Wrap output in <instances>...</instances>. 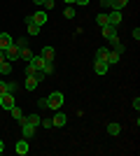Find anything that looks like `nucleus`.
Here are the masks:
<instances>
[{
	"mask_svg": "<svg viewBox=\"0 0 140 156\" xmlns=\"http://www.w3.org/2000/svg\"><path fill=\"white\" fill-rule=\"evenodd\" d=\"M45 61H54V56H56V49H54L52 44H47V47H42V54H40Z\"/></svg>",
	"mask_w": 140,
	"mask_h": 156,
	"instance_id": "13",
	"label": "nucleus"
},
{
	"mask_svg": "<svg viewBox=\"0 0 140 156\" xmlns=\"http://www.w3.org/2000/svg\"><path fill=\"white\" fill-rule=\"evenodd\" d=\"M126 5H128V0H110V5H107V7H112V9H119V12H121Z\"/></svg>",
	"mask_w": 140,
	"mask_h": 156,
	"instance_id": "19",
	"label": "nucleus"
},
{
	"mask_svg": "<svg viewBox=\"0 0 140 156\" xmlns=\"http://www.w3.org/2000/svg\"><path fill=\"white\" fill-rule=\"evenodd\" d=\"M12 42H14V37L9 35V33H0V49H2V51H5Z\"/></svg>",
	"mask_w": 140,
	"mask_h": 156,
	"instance_id": "14",
	"label": "nucleus"
},
{
	"mask_svg": "<svg viewBox=\"0 0 140 156\" xmlns=\"http://www.w3.org/2000/svg\"><path fill=\"white\" fill-rule=\"evenodd\" d=\"M133 37H135V42L140 40V28H133Z\"/></svg>",
	"mask_w": 140,
	"mask_h": 156,
	"instance_id": "34",
	"label": "nucleus"
},
{
	"mask_svg": "<svg viewBox=\"0 0 140 156\" xmlns=\"http://www.w3.org/2000/svg\"><path fill=\"white\" fill-rule=\"evenodd\" d=\"M2 149H5V142H2V140H0V154H2Z\"/></svg>",
	"mask_w": 140,
	"mask_h": 156,
	"instance_id": "36",
	"label": "nucleus"
},
{
	"mask_svg": "<svg viewBox=\"0 0 140 156\" xmlns=\"http://www.w3.org/2000/svg\"><path fill=\"white\" fill-rule=\"evenodd\" d=\"M121 21H124V16H121L119 9H112V12L107 14V26H114V28H117Z\"/></svg>",
	"mask_w": 140,
	"mask_h": 156,
	"instance_id": "4",
	"label": "nucleus"
},
{
	"mask_svg": "<svg viewBox=\"0 0 140 156\" xmlns=\"http://www.w3.org/2000/svg\"><path fill=\"white\" fill-rule=\"evenodd\" d=\"M42 70H45V75H54V61H47Z\"/></svg>",
	"mask_w": 140,
	"mask_h": 156,
	"instance_id": "25",
	"label": "nucleus"
},
{
	"mask_svg": "<svg viewBox=\"0 0 140 156\" xmlns=\"http://www.w3.org/2000/svg\"><path fill=\"white\" fill-rule=\"evenodd\" d=\"M42 128H54V121H52V119H49V117H42Z\"/></svg>",
	"mask_w": 140,
	"mask_h": 156,
	"instance_id": "27",
	"label": "nucleus"
},
{
	"mask_svg": "<svg viewBox=\"0 0 140 156\" xmlns=\"http://www.w3.org/2000/svg\"><path fill=\"white\" fill-rule=\"evenodd\" d=\"M0 75H2V72H0Z\"/></svg>",
	"mask_w": 140,
	"mask_h": 156,
	"instance_id": "38",
	"label": "nucleus"
},
{
	"mask_svg": "<svg viewBox=\"0 0 140 156\" xmlns=\"http://www.w3.org/2000/svg\"><path fill=\"white\" fill-rule=\"evenodd\" d=\"M14 149H16V154H19V156H26L28 151H31V147H28V140H26V137H21L19 142H16V147H14Z\"/></svg>",
	"mask_w": 140,
	"mask_h": 156,
	"instance_id": "10",
	"label": "nucleus"
},
{
	"mask_svg": "<svg viewBox=\"0 0 140 156\" xmlns=\"http://www.w3.org/2000/svg\"><path fill=\"white\" fill-rule=\"evenodd\" d=\"M19 91V84L16 82H7V93H16Z\"/></svg>",
	"mask_w": 140,
	"mask_h": 156,
	"instance_id": "26",
	"label": "nucleus"
},
{
	"mask_svg": "<svg viewBox=\"0 0 140 156\" xmlns=\"http://www.w3.org/2000/svg\"><path fill=\"white\" fill-rule=\"evenodd\" d=\"M105 56H107V47H98V49H96V58L105 61Z\"/></svg>",
	"mask_w": 140,
	"mask_h": 156,
	"instance_id": "23",
	"label": "nucleus"
},
{
	"mask_svg": "<svg viewBox=\"0 0 140 156\" xmlns=\"http://www.w3.org/2000/svg\"><path fill=\"white\" fill-rule=\"evenodd\" d=\"M5 58L9 61V63H14V61H19V47L14 44V42H12V44H9V47L5 49Z\"/></svg>",
	"mask_w": 140,
	"mask_h": 156,
	"instance_id": "5",
	"label": "nucleus"
},
{
	"mask_svg": "<svg viewBox=\"0 0 140 156\" xmlns=\"http://www.w3.org/2000/svg\"><path fill=\"white\" fill-rule=\"evenodd\" d=\"M33 2H35L38 7H40V9H42V5H45V0H33Z\"/></svg>",
	"mask_w": 140,
	"mask_h": 156,
	"instance_id": "35",
	"label": "nucleus"
},
{
	"mask_svg": "<svg viewBox=\"0 0 140 156\" xmlns=\"http://www.w3.org/2000/svg\"><path fill=\"white\" fill-rule=\"evenodd\" d=\"M63 2H68V5H75V0H63Z\"/></svg>",
	"mask_w": 140,
	"mask_h": 156,
	"instance_id": "37",
	"label": "nucleus"
},
{
	"mask_svg": "<svg viewBox=\"0 0 140 156\" xmlns=\"http://www.w3.org/2000/svg\"><path fill=\"white\" fill-rule=\"evenodd\" d=\"M2 93H7V82L5 79H0V96H2Z\"/></svg>",
	"mask_w": 140,
	"mask_h": 156,
	"instance_id": "30",
	"label": "nucleus"
},
{
	"mask_svg": "<svg viewBox=\"0 0 140 156\" xmlns=\"http://www.w3.org/2000/svg\"><path fill=\"white\" fill-rule=\"evenodd\" d=\"M14 105H16L14 103V93H2V96H0V107H2L5 112H9Z\"/></svg>",
	"mask_w": 140,
	"mask_h": 156,
	"instance_id": "3",
	"label": "nucleus"
},
{
	"mask_svg": "<svg viewBox=\"0 0 140 156\" xmlns=\"http://www.w3.org/2000/svg\"><path fill=\"white\" fill-rule=\"evenodd\" d=\"M52 121H54V126H56V128H63V126L68 124V117H66L61 110H56V112H54V119H52Z\"/></svg>",
	"mask_w": 140,
	"mask_h": 156,
	"instance_id": "6",
	"label": "nucleus"
},
{
	"mask_svg": "<svg viewBox=\"0 0 140 156\" xmlns=\"http://www.w3.org/2000/svg\"><path fill=\"white\" fill-rule=\"evenodd\" d=\"M133 107H135V110H140V98H138V96L133 98Z\"/></svg>",
	"mask_w": 140,
	"mask_h": 156,
	"instance_id": "33",
	"label": "nucleus"
},
{
	"mask_svg": "<svg viewBox=\"0 0 140 156\" xmlns=\"http://www.w3.org/2000/svg\"><path fill=\"white\" fill-rule=\"evenodd\" d=\"M38 86H40V82H38L33 75H26V79H23V89H26V91H35Z\"/></svg>",
	"mask_w": 140,
	"mask_h": 156,
	"instance_id": "8",
	"label": "nucleus"
},
{
	"mask_svg": "<svg viewBox=\"0 0 140 156\" xmlns=\"http://www.w3.org/2000/svg\"><path fill=\"white\" fill-rule=\"evenodd\" d=\"M63 100H66V98H63V93L61 91H54V93H49V96H47V107H49V110H61V107H63Z\"/></svg>",
	"mask_w": 140,
	"mask_h": 156,
	"instance_id": "1",
	"label": "nucleus"
},
{
	"mask_svg": "<svg viewBox=\"0 0 140 156\" xmlns=\"http://www.w3.org/2000/svg\"><path fill=\"white\" fill-rule=\"evenodd\" d=\"M0 72H2V75H9V72H12V63H9V61H2V63H0Z\"/></svg>",
	"mask_w": 140,
	"mask_h": 156,
	"instance_id": "21",
	"label": "nucleus"
},
{
	"mask_svg": "<svg viewBox=\"0 0 140 156\" xmlns=\"http://www.w3.org/2000/svg\"><path fill=\"white\" fill-rule=\"evenodd\" d=\"M9 112H12V117L16 119L19 124H23V121H26V114H23V110H21V107H16V105H14V107H12Z\"/></svg>",
	"mask_w": 140,
	"mask_h": 156,
	"instance_id": "17",
	"label": "nucleus"
},
{
	"mask_svg": "<svg viewBox=\"0 0 140 156\" xmlns=\"http://www.w3.org/2000/svg\"><path fill=\"white\" fill-rule=\"evenodd\" d=\"M42 9H45V12L54 9V0H45V5H42Z\"/></svg>",
	"mask_w": 140,
	"mask_h": 156,
	"instance_id": "29",
	"label": "nucleus"
},
{
	"mask_svg": "<svg viewBox=\"0 0 140 156\" xmlns=\"http://www.w3.org/2000/svg\"><path fill=\"white\" fill-rule=\"evenodd\" d=\"M26 121H28L31 126H33V128H40V124H42V117L33 112V114H26Z\"/></svg>",
	"mask_w": 140,
	"mask_h": 156,
	"instance_id": "16",
	"label": "nucleus"
},
{
	"mask_svg": "<svg viewBox=\"0 0 140 156\" xmlns=\"http://www.w3.org/2000/svg\"><path fill=\"white\" fill-rule=\"evenodd\" d=\"M38 107H40V110H45V107H47V98H40V100H38Z\"/></svg>",
	"mask_w": 140,
	"mask_h": 156,
	"instance_id": "31",
	"label": "nucleus"
},
{
	"mask_svg": "<svg viewBox=\"0 0 140 156\" xmlns=\"http://www.w3.org/2000/svg\"><path fill=\"white\" fill-rule=\"evenodd\" d=\"M26 30H28V35H33V37H35V35H40L42 28L38 26L35 21H31V16H28V19H26Z\"/></svg>",
	"mask_w": 140,
	"mask_h": 156,
	"instance_id": "11",
	"label": "nucleus"
},
{
	"mask_svg": "<svg viewBox=\"0 0 140 156\" xmlns=\"http://www.w3.org/2000/svg\"><path fill=\"white\" fill-rule=\"evenodd\" d=\"M119 58H121V54H119V51H114V49H107V56H105V63H107V65L119 63Z\"/></svg>",
	"mask_w": 140,
	"mask_h": 156,
	"instance_id": "12",
	"label": "nucleus"
},
{
	"mask_svg": "<svg viewBox=\"0 0 140 156\" xmlns=\"http://www.w3.org/2000/svg\"><path fill=\"white\" fill-rule=\"evenodd\" d=\"M100 33H103V37H105L107 42H112V44H119V37H117V28H114V26H103V28H100Z\"/></svg>",
	"mask_w": 140,
	"mask_h": 156,
	"instance_id": "2",
	"label": "nucleus"
},
{
	"mask_svg": "<svg viewBox=\"0 0 140 156\" xmlns=\"http://www.w3.org/2000/svg\"><path fill=\"white\" fill-rule=\"evenodd\" d=\"M14 44L21 49V47H28V40H26V37H19V40H14Z\"/></svg>",
	"mask_w": 140,
	"mask_h": 156,
	"instance_id": "28",
	"label": "nucleus"
},
{
	"mask_svg": "<svg viewBox=\"0 0 140 156\" xmlns=\"http://www.w3.org/2000/svg\"><path fill=\"white\" fill-rule=\"evenodd\" d=\"M91 0H75V5H80V7H87Z\"/></svg>",
	"mask_w": 140,
	"mask_h": 156,
	"instance_id": "32",
	"label": "nucleus"
},
{
	"mask_svg": "<svg viewBox=\"0 0 140 156\" xmlns=\"http://www.w3.org/2000/svg\"><path fill=\"white\" fill-rule=\"evenodd\" d=\"M33 56H35V54L31 51L28 47H21V49H19V58H23V61H26V63H28V61H31V58H33Z\"/></svg>",
	"mask_w": 140,
	"mask_h": 156,
	"instance_id": "18",
	"label": "nucleus"
},
{
	"mask_svg": "<svg viewBox=\"0 0 140 156\" xmlns=\"http://www.w3.org/2000/svg\"><path fill=\"white\" fill-rule=\"evenodd\" d=\"M107 68H110V65H107L105 61L96 58V63H93V70H96V75H105V72H107Z\"/></svg>",
	"mask_w": 140,
	"mask_h": 156,
	"instance_id": "15",
	"label": "nucleus"
},
{
	"mask_svg": "<svg viewBox=\"0 0 140 156\" xmlns=\"http://www.w3.org/2000/svg\"><path fill=\"white\" fill-rule=\"evenodd\" d=\"M31 21H35V23L42 28V26L47 23V12H45V9H38L35 14H31Z\"/></svg>",
	"mask_w": 140,
	"mask_h": 156,
	"instance_id": "7",
	"label": "nucleus"
},
{
	"mask_svg": "<svg viewBox=\"0 0 140 156\" xmlns=\"http://www.w3.org/2000/svg\"><path fill=\"white\" fill-rule=\"evenodd\" d=\"M96 23H98L100 28L107 26V14H96Z\"/></svg>",
	"mask_w": 140,
	"mask_h": 156,
	"instance_id": "22",
	"label": "nucleus"
},
{
	"mask_svg": "<svg viewBox=\"0 0 140 156\" xmlns=\"http://www.w3.org/2000/svg\"><path fill=\"white\" fill-rule=\"evenodd\" d=\"M35 133H38V128H33V126L28 124V121H23V124H21V135L26 137V140H31Z\"/></svg>",
	"mask_w": 140,
	"mask_h": 156,
	"instance_id": "9",
	"label": "nucleus"
},
{
	"mask_svg": "<svg viewBox=\"0 0 140 156\" xmlns=\"http://www.w3.org/2000/svg\"><path fill=\"white\" fill-rule=\"evenodd\" d=\"M107 133H110V135H119V133H121V126L112 121V124H107Z\"/></svg>",
	"mask_w": 140,
	"mask_h": 156,
	"instance_id": "20",
	"label": "nucleus"
},
{
	"mask_svg": "<svg viewBox=\"0 0 140 156\" xmlns=\"http://www.w3.org/2000/svg\"><path fill=\"white\" fill-rule=\"evenodd\" d=\"M63 16H66V19H75V7H73V5H68V7H66V12H63Z\"/></svg>",
	"mask_w": 140,
	"mask_h": 156,
	"instance_id": "24",
	"label": "nucleus"
}]
</instances>
